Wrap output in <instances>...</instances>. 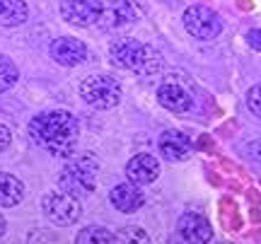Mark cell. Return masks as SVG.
Wrapping results in <instances>:
<instances>
[{
	"instance_id": "cell-1",
	"label": "cell",
	"mask_w": 261,
	"mask_h": 244,
	"mask_svg": "<svg viewBox=\"0 0 261 244\" xmlns=\"http://www.w3.org/2000/svg\"><path fill=\"white\" fill-rule=\"evenodd\" d=\"M29 138L39 148L48 150L56 157H68L77 145L80 128L73 114L54 109V112H41L29 121Z\"/></svg>"
},
{
	"instance_id": "cell-2",
	"label": "cell",
	"mask_w": 261,
	"mask_h": 244,
	"mask_svg": "<svg viewBox=\"0 0 261 244\" xmlns=\"http://www.w3.org/2000/svg\"><path fill=\"white\" fill-rule=\"evenodd\" d=\"M112 61L116 68L130 70V73H158L162 68V58L155 53V48H150L148 44H140L130 37H121L116 39L109 48Z\"/></svg>"
},
{
	"instance_id": "cell-3",
	"label": "cell",
	"mask_w": 261,
	"mask_h": 244,
	"mask_svg": "<svg viewBox=\"0 0 261 244\" xmlns=\"http://www.w3.org/2000/svg\"><path fill=\"white\" fill-rule=\"evenodd\" d=\"M58 184L63 191L75 196L92 194L97 184V162L92 157H73L70 162H65L63 172L58 174Z\"/></svg>"
},
{
	"instance_id": "cell-4",
	"label": "cell",
	"mask_w": 261,
	"mask_h": 244,
	"mask_svg": "<svg viewBox=\"0 0 261 244\" xmlns=\"http://www.w3.org/2000/svg\"><path fill=\"white\" fill-rule=\"evenodd\" d=\"M80 94L83 99L94 109H114L121 102V85L112 75H90L80 83Z\"/></svg>"
},
{
	"instance_id": "cell-5",
	"label": "cell",
	"mask_w": 261,
	"mask_h": 244,
	"mask_svg": "<svg viewBox=\"0 0 261 244\" xmlns=\"http://www.w3.org/2000/svg\"><path fill=\"white\" fill-rule=\"evenodd\" d=\"M41 208H44V215L58 227H65V225H73L80 220V201L75 194H68V191H51L44 196L41 201Z\"/></svg>"
},
{
	"instance_id": "cell-6",
	"label": "cell",
	"mask_w": 261,
	"mask_h": 244,
	"mask_svg": "<svg viewBox=\"0 0 261 244\" xmlns=\"http://www.w3.org/2000/svg\"><path fill=\"white\" fill-rule=\"evenodd\" d=\"M184 27L194 39H201V41H211L215 39L220 32H223V22L215 15L211 8L205 5H191V8L184 10Z\"/></svg>"
},
{
	"instance_id": "cell-7",
	"label": "cell",
	"mask_w": 261,
	"mask_h": 244,
	"mask_svg": "<svg viewBox=\"0 0 261 244\" xmlns=\"http://www.w3.org/2000/svg\"><path fill=\"white\" fill-rule=\"evenodd\" d=\"M104 12L102 0H61V15L65 22L75 27H90L99 24V17Z\"/></svg>"
},
{
	"instance_id": "cell-8",
	"label": "cell",
	"mask_w": 261,
	"mask_h": 244,
	"mask_svg": "<svg viewBox=\"0 0 261 244\" xmlns=\"http://www.w3.org/2000/svg\"><path fill=\"white\" fill-rule=\"evenodd\" d=\"M140 15H143V8H140L136 0H112L104 8L102 17H99V24L104 29L116 32V29H126L133 22H138Z\"/></svg>"
},
{
	"instance_id": "cell-9",
	"label": "cell",
	"mask_w": 261,
	"mask_h": 244,
	"mask_svg": "<svg viewBox=\"0 0 261 244\" xmlns=\"http://www.w3.org/2000/svg\"><path fill=\"white\" fill-rule=\"evenodd\" d=\"M48 53H51V58L56 63H61L65 68L80 66V63L87 61V46H85L80 39H73V37L54 39L51 46H48Z\"/></svg>"
},
{
	"instance_id": "cell-10",
	"label": "cell",
	"mask_w": 261,
	"mask_h": 244,
	"mask_svg": "<svg viewBox=\"0 0 261 244\" xmlns=\"http://www.w3.org/2000/svg\"><path fill=\"white\" fill-rule=\"evenodd\" d=\"M158 99L167 112H174V114H184L194 106V97H191V92H189L181 83H174V80H167V83L160 85Z\"/></svg>"
},
{
	"instance_id": "cell-11",
	"label": "cell",
	"mask_w": 261,
	"mask_h": 244,
	"mask_svg": "<svg viewBox=\"0 0 261 244\" xmlns=\"http://www.w3.org/2000/svg\"><path fill=\"white\" fill-rule=\"evenodd\" d=\"M177 235H179V239H184L189 244H205V242H211L213 230H211V225H208V220L203 215L187 213V215L179 218Z\"/></svg>"
},
{
	"instance_id": "cell-12",
	"label": "cell",
	"mask_w": 261,
	"mask_h": 244,
	"mask_svg": "<svg viewBox=\"0 0 261 244\" xmlns=\"http://www.w3.org/2000/svg\"><path fill=\"white\" fill-rule=\"evenodd\" d=\"M126 177L128 181L138 184V186H145L150 181H155L160 177V162L152 157V155H145L140 152L136 157H130L128 165H126Z\"/></svg>"
},
{
	"instance_id": "cell-13",
	"label": "cell",
	"mask_w": 261,
	"mask_h": 244,
	"mask_svg": "<svg viewBox=\"0 0 261 244\" xmlns=\"http://www.w3.org/2000/svg\"><path fill=\"white\" fill-rule=\"evenodd\" d=\"M158 145H160L162 157H167V160H172V162L187 160L189 155H191V150H194L191 138L181 131H165L162 135H160Z\"/></svg>"
},
{
	"instance_id": "cell-14",
	"label": "cell",
	"mask_w": 261,
	"mask_h": 244,
	"mask_svg": "<svg viewBox=\"0 0 261 244\" xmlns=\"http://www.w3.org/2000/svg\"><path fill=\"white\" fill-rule=\"evenodd\" d=\"M109 201L121 213H136L138 208H143L145 196H143V191L138 188V184L128 181V184H116L112 188V194H109Z\"/></svg>"
},
{
	"instance_id": "cell-15",
	"label": "cell",
	"mask_w": 261,
	"mask_h": 244,
	"mask_svg": "<svg viewBox=\"0 0 261 244\" xmlns=\"http://www.w3.org/2000/svg\"><path fill=\"white\" fill-rule=\"evenodd\" d=\"M24 198V184L8 172H0V208H12L22 203Z\"/></svg>"
},
{
	"instance_id": "cell-16",
	"label": "cell",
	"mask_w": 261,
	"mask_h": 244,
	"mask_svg": "<svg viewBox=\"0 0 261 244\" xmlns=\"http://www.w3.org/2000/svg\"><path fill=\"white\" fill-rule=\"evenodd\" d=\"M29 15L24 0H0V24L3 27H17Z\"/></svg>"
},
{
	"instance_id": "cell-17",
	"label": "cell",
	"mask_w": 261,
	"mask_h": 244,
	"mask_svg": "<svg viewBox=\"0 0 261 244\" xmlns=\"http://www.w3.org/2000/svg\"><path fill=\"white\" fill-rule=\"evenodd\" d=\"M75 242L77 244H116L119 239H116V235H112L107 227H99V225H90L85 227V230H80L77 232V237H75Z\"/></svg>"
},
{
	"instance_id": "cell-18",
	"label": "cell",
	"mask_w": 261,
	"mask_h": 244,
	"mask_svg": "<svg viewBox=\"0 0 261 244\" xmlns=\"http://www.w3.org/2000/svg\"><path fill=\"white\" fill-rule=\"evenodd\" d=\"M15 83H17V66L0 53V92H8Z\"/></svg>"
},
{
	"instance_id": "cell-19",
	"label": "cell",
	"mask_w": 261,
	"mask_h": 244,
	"mask_svg": "<svg viewBox=\"0 0 261 244\" xmlns=\"http://www.w3.org/2000/svg\"><path fill=\"white\" fill-rule=\"evenodd\" d=\"M116 239H119V242H148V235H145V232H143V230H140V227H136V225H130V227H123V232L121 235H116Z\"/></svg>"
},
{
	"instance_id": "cell-20",
	"label": "cell",
	"mask_w": 261,
	"mask_h": 244,
	"mask_svg": "<svg viewBox=\"0 0 261 244\" xmlns=\"http://www.w3.org/2000/svg\"><path fill=\"white\" fill-rule=\"evenodd\" d=\"M247 106H249V112L254 116L261 119V85H254L252 90L247 92Z\"/></svg>"
},
{
	"instance_id": "cell-21",
	"label": "cell",
	"mask_w": 261,
	"mask_h": 244,
	"mask_svg": "<svg viewBox=\"0 0 261 244\" xmlns=\"http://www.w3.org/2000/svg\"><path fill=\"white\" fill-rule=\"evenodd\" d=\"M10 141H12V133H10V128H8V126H3V123H0V152H3V150H8Z\"/></svg>"
},
{
	"instance_id": "cell-22",
	"label": "cell",
	"mask_w": 261,
	"mask_h": 244,
	"mask_svg": "<svg viewBox=\"0 0 261 244\" xmlns=\"http://www.w3.org/2000/svg\"><path fill=\"white\" fill-rule=\"evenodd\" d=\"M247 41H249L254 48H261V32L259 29H252V32L247 34Z\"/></svg>"
},
{
	"instance_id": "cell-23",
	"label": "cell",
	"mask_w": 261,
	"mask_h": 244,
	"mask_svg": "<svg viewBox=\"0 0 261 244\" xmlns=\"http://www.w3.org/2000/svg\"><path fill=\"white\" fill-rule=\"evenodd\" d=\"M5 227H8V225H5V218L0 215V237L5 235Z\"/></svg>"
}]
</instances>
